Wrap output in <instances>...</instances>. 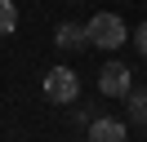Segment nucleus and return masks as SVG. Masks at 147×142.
Returning a JSON list of instances; mask_svg holds the SVG:
<instances>
[{"mask_svg":"<svg viewBox=\"0 0 147 142\" xmlns=\"http://www.w3.org/2000/svg\"><path fill=\"white\" fill-rule=\"evenodd\" d=\"M85 36H89V44H98V49H120V44L129 40L125 22H120L116 13H102V9L85 22Z\"/></svg>","mask_w":147,"mask_h":142,"instance_id":"1","label":"nucleus"},{"mask_svg":"<svg viewBox=\"0 0 147 142\" xmlns=\"http://www.w3.org/2000/svg\"><path fill=\"white\" fill-rule=\"evenodd\" d=\"M45 98L49 102H76L80 98V76H76L71 67H49L45 71Z\"/></svg>","mask_w":147,"mask_h":142,"instance_id":"2","label":"nucleus"},{"mask_svg":"<svg viewBox=\"0 0 147 142\" xmlns=\"http://www.w3.org/2000/svg\"><path fill=\"white\" fill-rule=\"evenodd\" d=\"M129 89H134V76H129L125 62H102V71H98V93L102 98H125Z\"/></svg>","mask_w":147,"mask_h":142,"instance_id":"3","label":"nucleus"},{"mask_svg":"<svg viewBox=\"0 0 147 142\" xmlns=\"http://www.w3.org/2000/svg\"><path fill=\"white\" fill-rule=\"evenodd\" d=\"M54 44L76 53V49H89V36H85V27H80V22H63V27L54 31Z\"/></svg>","mask_w":147,"mask_h":142,"instance_id":"4","label":"nucleus"},{"mask_svg":"<svg viewBox=\"0 0 147 142\" xmlns=\"http://www.w3.org/2000/svg\"><path fill=\"white\" fill-rule=\"evenodd\" d=\"M125 133H129V124H120V120H107V115L89 124V138H94V142H120Z\"/></svg>","mask_w":147,"mask_h":142,"instance_id":"5","label":"nucleus"},{"mask_svg":"<svg viewBox=\"0 0 147 142\" xmlns=\"http://www.w3.org/2000/svg\"><path fill=\"white\" fill-rule=\"evenodd\" d=\"M129 124H134V129H147V89H138V93H134V89H129Z\"/></svg>","mask_w":147,"mask_h":142,"instance_id":"6","label":"nucleus"},{"mask_svg":"<svg viewBox=\"0 0 147 142\" xmlns=\"http://www.w3.org/2000/svg\"><path fill=\"white\" fill-rule=\"evenodd\" d=\"M9 31H18V9L9 0H0V36H9Z\"/></svg>","mask_w":147,"mask_h":142,"instance_id":"7","label":"nucleus"},{"mask_svg":"<svg viewBox=\"0 0 147 142\" xmlns=\"http://www.w3.org/2000/svg\"><path fill=\"white\" fill-rule=\"evenodd\" d=\"M134 44H138V53L147 58V22H138V36H134Z\"/></svg>","mask_w":147,"mask_h":142,"instance_id":"8","label":"nucleus"}]
</instances>
